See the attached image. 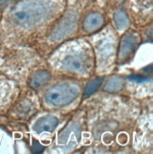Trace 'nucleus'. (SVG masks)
<instances>
[{"mask_svg": "<svg viewBox=\"0 0 153 154\" xmlns=\"http://www.w3.org/2000/svg\"><path fill=\"white\" fill-rule=\"evenodd\" d=\"M114 21L115 26L119 30H125L130 25V20L127 13L122 10H118L115 12Z\"/></svg>", "mask_w": 153, "mask_h": 154, "instance_id": "obj_10", "label": "nucleus"}, {"mask_svg": "<svg viewBox=\"0 0 153 154\" xmlns=\"http://www.w3.org/2000/svg\"><path fill=\"white\" fill-rule=\"evenodd\" d=\"M65 70L77 74H85L91 67V59L83 52H76L66 56L63 62Z\"/></svg>", "mask_w": 153, "mask_h": 154, "instance_id": "obj_4", "label": "nucleus"}, {"mask_svg": "<svg viewBox=\"0 0 153 154\" xmlns=\"http://www.w3.org/2000/svg\"><path fill=\"white\" fill-rule=\"evenodd\" d=\"M58 118L53 116H45L41 117L33 126V130L37 133L51 132L58 126Z\"/></svg>", "mask_w": 153, "mask_h": 154, "instance_id": "obj_7", "label": "nucleus"}, {"mask_svg": "<svg viewBox=\"0 0 153 154\" xmlns=\"http://www.w3.org/2000/svg\"><path fill=\"white\" fill-rule=\"evenodd\" d=\"M56 6L46 0H22L12 8L11 21L24 29H31L47 20L55 11Z\"/></svg>", "mask_w": 153, "mask_h": 154, "instance_id": "obj_1", "label": "nucleus"}, {"mask_svg": "<svg viewBox=\"0 0 153 154\" xmlns=\"http://www.w3.org/2000/svg\"><path fill=\"white\" fill-rule=\"evenodd\" d=\"M124 87V80L120 77H114L112 78L108 82H106L103 90L109 93H115L121 91Z\"/></svg>", "mask_w": 153, "mask_h": 154, "instance_id": "obj_11", "label": "nucleus"}, {"mask_svg": "<svg viewBox=\"0 0 153 154\" xmlns=\"http://www.w3.org/2000/svg\"><path fill=\"white\" fill-rule=\"evenodd\" d=\"M78 25V15L74 11L67 12L57 23L55 28L51 31L49 39L53 42L61 41L69 37L75 32Z\"/></svg>", "mask_w": 153, "mask_h": 154, "instance_id": "obj_3", "label": "nucleus"}, {"mask_svg": "<svg viewBox=\"0 0 153 154\" xmlns=\"http://www.w3.org/2000/svg\"><path fill=\"white\" fill-rule=\"evenodd\" d=\"M81 87L75 82H61L53 85L44 94V101L48 106L63 107L78 97Z\"/></svg>", "mask_w": 153, "mask_h": 154, "instance_id": "obj_2", "label": "nucleus"}, {"mask_svg": "<svg viewBox=\"0 0 153 154\" xmlns=\"http://www.w3.org/2000/svg\"><path fill=\"white\" fill-rule=\"evenodd\" d=\"M49 79H50L49 72L45 70H38L31 76L29 79V85L32 88L38 89L47 83Z\"/></svg>", "mask_w": 153, "mask_h": 154, "instance_id": "obj_9", "label": "nucleus"}, {"mask_svg": "<svg viewBox=\"0 0 153 154\" xmlns=\"http://www.w3.org/2000/svg\"><path fill=\"white\" fill-rule=\"evenodd\" d=\"M104 78H97L91 80V82L86 85L85 90H84V96H90L93 93H95L98 88L99 86L101 85V83L103 82Z\"/></svg>", "mask_w": 153, "mask_h": 154, "instance_id": "obj_12", "label": "nucleus"}, {"mask_svg": "<svg viewBox=\"0 0 153 154\" xmlns=\"http://www.w3.org/2000/svg\"><path fill=\"white\" fill-rule=\"evenodd\" d=\"M129 79L130 80H133V82H143L145 80H147V78L145 77H140V76H130L129 77Z\"/></svg>", "mask_w": 153, "mask_h": 154, "instance_id": "obj_13", "label": "nucleus"}, {"mask_svg": "<svg viewBox=\"0 0 153 154\" xmlns=\"http://www.w3.org/2000/svg\"><path fill=\"white\" fill-rule=\"evenodd\" d=\"M81 139V130L79 127L72 123L68 125L65 129L62 131L57 139V144L64 151H68L74 149L77 146L78 142Z\"/></svg>", "mask_w": 153, "mask_h": 154, "instance_id": "obj_5", "label": "nucleus"}, {"mask_svg": "<svg viewBox=\"0 0 153 154\" xmlns=\"http://www.w3.org/2000/svg\"><path fill=\"white\" fill-rule=\"evenodd\" d=\"M104 23V17L98 12H92L83 20V29L88 32H94L101 28Z\"/></svg>", "mask_w": 153, "mask_h": 154, "instance_id": "obj_8", "label": "nucleus"}, {"mask_svg": "<svg viewBox=\"0 0 153 154\" xmlns=\"http://www.w3.org/2000/svg\"><path fill=\"white\" fill-rule=\"evenodd\" d=\"M139 37L134 32H128L122 37L118 50V60L125 62L135 51L138 45Z\"/></svg>", "mask_w": 153, "mask_h": 154, "instance_id": "obj_6", "label": "nucleus"}]
</instances>
